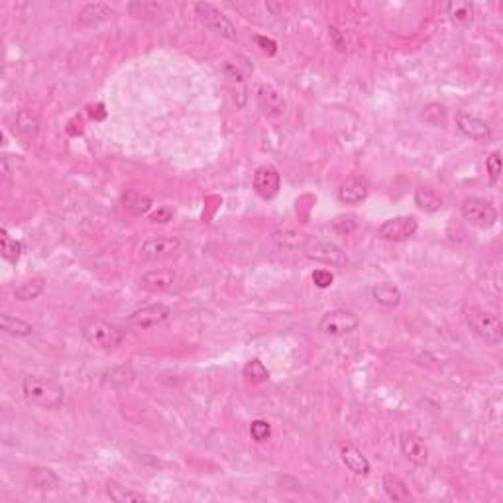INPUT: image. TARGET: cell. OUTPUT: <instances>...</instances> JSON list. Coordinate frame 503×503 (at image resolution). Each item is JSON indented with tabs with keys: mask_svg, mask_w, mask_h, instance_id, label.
Masks as SVG:
<instances>
[{
	"mask_svg": "<svg viewBox=\"0 0 503 503\" xmlns=\"http://www.w3.org/2000/svg\"><path fill=\"white\" fill-rule=\"evenodd\" d=\"M22 393L32 405L47 411H55L65 401V389L52 378L45 376H26L22 381Z\"/></svg>",
	"mask_w": 503,
	"mask_h": 503,
	"instance_id": "1",
	"label": "cell"
},
{
	"mask_svg": "<svg viewBox=\"0 0 503 503\" xmlns=\"http://www.w3.org/2000/svg\"><path fill=\"white\" fill-rule=\"evenodd\" d=\"M81 336H83L85 342L93 346V348H98V350H115V348H118V346L124 342L126 333H124L118 325L106 320V318L93 317L83 323Z\"/></svg>",
	"mask_w": 503,
	"mask_h": 503,
	"instance_id": "2",
	"label": "cell"
},
{
	"mask_svg": "<svg viewBox=\"0 0 503 503\" xmlns=\"http://www.w3.org/2000/svg\"><path fill=\"white\" fill-rule=\"evenodd\" d=\"M464 320L472 328V333H476L480 338L487 340L490 345H502L503 340V327L499 318L492 315L490 311L482 309L478 305H466L464 307Z\"/></svg>",
	"mask_w": 503,
	"mask_h": 503,
	"instance_id": "3",
	"label": "cell"
},
{
	"mask_svg": "<svg viewBox=\"0 0 503 503\" xmlns=\"http://www.w3.org/2000/svg\"><path fill=\"white\" fill-rule=\"evenodd\" d=\"M183 240L177 236H150L141 242L140 260L141 262H166L177 258L183 250Z\"/></svg>",
	"mask_w": 503,
	"mask_h": 503,
	"instance_id": "4",
	"label": "cell"
},
{
	"mask_svg": "<svg viewBox=\"0 0 503 503\" xmlns=\"http://www.w3.org/2000/svg\"><path fill=\"white\" fill-rule=\"evenodd\" d=\"M460 212H462V219L468 224L482 230L492 229L497 221V211H495L494 204L486 199H480V197L466 199L460 207Z\"/></svg>",
	"mask_w": 503,
	"mask_h": 503,
	"instance_id": "5",
	"label": "cell"
},
{
	"mask_svg": "<svg viewBox=\"0 0 503 503\" xmlns=\"http://www.w3.org/2000/svg\"><path fill=\"white\" fill-rule=\"evenodd\" d=\"M303 254L305 258H309L313 262H318V264H327V265H335V267H342L348 262L346 254L340 250V248L333 244V242H327V240H318V238H307L305 244H303Z\"/></svg>",
	"mask_w": 503,
	"mask_h": 503,
	"instance_id": "6",
	"label": "cell"
},
{
	"mask_svg": "<svg viewBox=\"0 0 503 503\" xmlns=\"http://www.w3.org/2000/svg\"><path fill=\"white\" fill-rule=\"evenodd\" d=\"M360 327V318L356 313L346 309H335L328 311L323 315L318 328L328 336H345L354 333L356 328Z\"/></svg>",
	"mask_w": 503,
	"mask_h": 503,
	"instance_id": "7",
	"label": "cell"
},
{
	"mask_svg": "<svg viewBox=\"0 0 503 503\" xmlns=\"http://www.w3.org/2000/svg\"><path fill=\"white\" fill-rule=\"evenodd\" d=\"M195 12L207 28L214 30L216 34H221L226 40H236V28L230 22L229 16H224L216 6H212L209 2H197Z\"/></svg>",
	"mask_w": 503,
	"mask_h": 503,
	"instance_id": "8",
	"label": "cell"
},
{
	"mask_svg": "<svg viewBox=\"0 0 503 503\" xmlns=\"http://www.w3.org/2000/svg\"><path fill=\"white\" fill-rule=\"evenodd\" d=\"M419 229L415 216H393L389 221L381 222L378 229V236L388 242H403L409 240Z\"/></svg>",
	"mask_w": 503,
	"mask_h": 503,
	"instance_id": "9",
	"label": "cell"
},
{
	"mask_svg": "<svg viewBox=\"0 0 503 503\" xmlns=\"http://www.w3.org/2000/svg\"><path fill=\"white\" fill-rule=\"evenodd\" d=\"M169 315H171V309L168 305L154 303V305H146L141 309L134 311L132 315L128 317V325L134 328H140V330H146V328L159 327L161 323L168 320Z\"/></svg>",
	"mask_w": 503,
	"mask_h": 503,
	"instance_id": "10",
	"label": "cell"
},
{
	"mask_svg": "<svg viewBox=\"0 0 503 503\" xmlns=\"http://www.w3.org/2000/svg\"><path fill=\"white\" fill-rule=\"evenodd\" d=\"M399 449H401V454L415 466H424L429 460V449L424 444L423 436L417 434L415 431H403L399 434Z\"/></svg>",
	"mask_w": 503,
	"mask_h": 503,
	"instance_id": "11",
	"label": "cell"
},
{
	"mask_svg": "<svg viewBox=\"0 0 503 503\" xmlns=\"http://www.w3.org/2000/svg\"><path fill=\"white\" fill-rule=\"evenodd\" d=\"M254 189L265 201L275 199L277 193H279V189H282L279 171L274 166H260L256 169V173H254Z\"/></svg>",
	"mask_w": 503,
	"mask_h": 503,
	"instance_id": "12",
	"label": "cell"
},
{
	"mask_svg": "<svg viewBox=\"0 0 503 503\" xmlns=\"http://www.w3.org/2000/svg\"><path fill=\"white\" fill-rule=\"evenodd\" d=\"M370 195V183L362 175H350L338 187V199L345 204H360Z\"/></svg>",
	"mask_w": 503,
	"mask_h": 503,
	"instance_id": "13",
	"label": "cell"
},
{
	"mask_svg": "<svg viewBox=\"0 0 503 503\" xmlns=\"http://www.w3.org/2000/svg\"><path fill=\"white\" fill-rule=\"evenodd\" d=\"M456 128L460 132L464 134L466 138L476 141H484L492 136V130H490V124L486 120H482L480 116L470 115V112H464L460 110L456 115Z\"/></svg>",
	"mask_w": 503,
	"mask_h": 503,
	"instance_id": "14",
	"label": "cell"
},
{
	"mask_svg": "<svg viewBox=\"0 0 503 503\" xmlns=\"http://www.w3.org/2000/svg\"><path fill=\"white\" fill-rule=\"evenodd\" d=\"M175 272L173 270H150L140 277V287L148 293H166L173 287Z\"/></svg>",
	"mask_w": 503,
	"mask_h": 503,
	"instance_id": "15",
	"label": "cell"
},
{
	"mask_svg": "<svg viewBox=\"0 0 503 503\" xmlns=\"http://www.w3.org/2000/svg\"><path fill=\"white\" fill-rule=\"evenodd\" d=\"M115 10L110 8L108 4L103 2H93V4H85L79 12V24L85 28H95L105 24L108 20H112Z\"/></svg>",
	"mask_w": 503,
	"mask_h": 503,
	"instance_id": "16",
	"label": "cell"
},
{
	"mask_svg": "<svg viewBox=\"0 0 503 503\" xmlns=\"http://www.w3.org/2000/svg\"><path fill=\"white\" fill-rule=\"evenodd\" d=\"M340 460L345 462V466L356 476H368L370 474V462L364 456L362 451L358 446H354L350 442H346L340 446Z\"/></svg>",
	"mask_w": 503,
	"mask_h": 503,
	"instance_id": "17",
	"label": "cell"
},
{
	"mask_svg": "<svg viewBox=\"0 0 503 503\" xmlns=\"http://www.w3.org/2000/svg\"><path fill=\"white\" fill-rule=\"evenodd\" d=\"M258 103L265 115L272 118H279L285 112V100L272 85H262L258 88Z\"/></svg>",
	"mask_w": 503,
	"mask_h": 503,
	"instance_id": "18",
	"label": "cell"
},
{
	"mask_svg": "<svg viewBox=\"0 0 503 503\" xmlns=\"http://www.w3.org/2000/svg\"><path fill=\"white\" fill-rule=\"evenodd\" d=\"M120 204L124 212H128L130 216H144L150 212L154 201L150 195L140 193V191H126L120 199Z\"/></svg>",
	"mask_w": 503,
	"mask_h": 503,
	"instance_id": "19",
	"label": "cell"
},
{
	"mask_svg": "<svg viewBox=\"0 0 503 503\" xmlns=\"http://www.w3.org/2000/svg\"><path fill=\"white\" fill-rule=\"evenodd\" d=\"M371 297H374V301H376L378 305L388 307V309H393V307H398L399 303H401V291H399V287L395 283L389 282L376 283V285L371 287Z\"/></svg>",
	"mask_w": 503,
	"mask_h": 503,
	"instance_id": "20",
	"label": "cell"
},
{
	"mask_svg": "<svg viewBox=\"0 0 503 503\" xmlns=\"http://www.w3.org/2000/svg\"><path fill=\"white\" fill-rule=\"evenodd\" d=\"M383 492L391 502H409L411 499V492L409 486L395 474H386L383 476Z\"/></svg>",
	"mask_w": 503,
	"mask_h": 503,
	"instance_id": "21",
	"label": "cell"
},
{
	"mask_svg": "<svg viewBox=\"0 0 503 503\" xmlns=\"http://www.w3.org/2000/svg\"><path fill=\"white\" fill-rule=\"evenodd\" d=\"M415 204L424 212H436L442 209V199L434 189L421 185L415 189Z\"/></svg>",
	"mask_w": 503,
	"mask_h": 503,
	"instance_id": "22",
	"label": "cell"
},
{
	"mask_svg": "<svg viewBox=\"0 0 503 503\" xmlns=\"http://www.w3.org/2000/svg\"><path fill=\"white\" fill-rule=\"evenodd\" d=\"M106 495L116 503H134V502H144L146 495L140 492H134L130 487H124L122 484H118L115 480L106 482Z\"/></svg>",
	"mask_w": 503,
	"mask_h": 503,
	"instance_id": "23",
	"label": "cell"
},
{
	"mask_svg": "<svg viewBox=\"0 0 503 503\" xmlns=\"http://www.w3.org/2000/svg\"><path fill=\"white\" fill-rule=\"evenodd\" d=\"M44 289H45V279L42 277V275H35V277H32V279H28V282L22 283L20 287H16L14 297H16L18 301H34L44 293Z\"/></svg>",
	"mask_w": 503,
	"mask_h": 503,
	"instance_id": "24",
	"label": "cell"
},
{
	"mask_svg": "<svg viewBox=\"0 0 503 503\" xmlns=\"http://www.w3.org/2000/svg\"><path fill=\"white\" fill-rule=\"evenodd\" d=\"M30 480H32V486L40 492L55 490L59 486V478L50 468H34L30 472Z\"/></svg>",
	"mask_w": 503,
	"mask_h": 503,
	"instance_id": "25",
	"label": "cell"
},
{
	"mask_svg": "<svg viewBox=\"0 0 503 503\" xmlns=\"http://www.w3.org/2000/svg\"><path fill=\"white\" fill-rule=\"evenodd\" d=\"M0 327H2L4 333H8L12 336H30L34 333V327L30 323L18 317H12L8 313L0 315Z\"/></svg>",
	"mask_w": 503,
	"mask_h": 503,
	"instance_id": "26",
	"label": "cell"
},
{
	"mask_svg": "<svg viewBox=\"0 0 503 503\" xmlns=\"http://www.w3.org/2000/svg\"><path fill=\"white\" fill-rule=\"evenodd\" d=\"M14 124H16L18 132L24 134L28 138H34V136H37V132H40V120H37V116L32 115L30 110H18Z\"/></svg>",
	"mask_w": 503,
	"mask_h": 503,
	"instance_id": "27",
	"label": "cell"
},
{
	"mask_svg": "<svg viewBox=\"0 0 503 503\" xmlns=\"http://www.w3.org/2000/svg\"><path fill=\"white\" fill-rule=\"evenodd\" d=\"M2 236H0V248H2V258L4 260H8V262H12V264H16L18 260H20V256H22V244L18 242L16 238H12L8 234V230L2 229V232H0Z\"/></svg>",
	"mask_w": 503,
	"mask_h": 503,
	"instance_id": "28",
	"label": "cell"
},
{
	"mask_svg": "<svg viewBox=\"0 0 503 503\" xmlns=\"http://www.w3.org/2000/svg\"><path fill=\"white\" fill-rule=\"evenodd\" d=\"M446 10H449V16H451L452 22L458 24V26L468 24L472 16H474V6H472L470 2H460V0H456V2H451V4L446 6Z\"/></svg>",
	"mask_w": 503,
	"mask_h": 503,
	"instance_id": "29",
	"label": "cell"
},
{
	"mask_svg": "<svg viewBox=\"0 0 503 503\" xmlns=\"http://www.w3.org/2000/svg\"><path fill=\"white\" fill-rule=\"evenodd\" d=\"M242 374H244V378L252 381V383H264V381L270 380V371H267V368L264 366V362H260V360H250V362L244 366Z\"/></svg>",
	"mask_w": 503,
	"mask_h": 503,
	"instance_id": "30",
	"label": "cell"
},
{
	"mask_svg": "<svg viewBox=\"0 0 503 503\" xmlns=\"http://www.w3.org/2000/svg\"><path fill=\"white\" fill-rule=\"evenodd\" d=\"M309 236L301 234V232H295V230H283V232H277L274 236V240L279 244L282 248H303L305 240Z\"/></svg>",
	"mask_w": 503,
	"mask_h": 503,
	"instance_id": "31",
	"label": "cell"
},
{
	"mask_svg": "<svg viewBox=\"0 0 503 503\" xmlns=\"http://www.w3.org/2000/svg\"><path fill=\"white\" fill-rule=\"evenodd\" d=\"M424 122L431 124V126H441L446 120V108L439 103H431L423 108V115H421Z\"/></svg>",
	"mask_w": 503,
	"mask_h": 503,
	"instance_id": "32",
	"label": "cell"
},
{
	"mask_svg": "<svg viewBox=\"0 0 503 503\" xmlns=\"http://www.w3.org/2000/svg\"><path fill=\"white\" fill-rule=\"evenodd\" d=\"M128 10L132 12V16L136 18H148V16H156L159 12V4L156 2H132Z\"/></svg>",
	"mask_w": 503,
	"mask_h": 503,
	"instance_id": "33",
	"label": "cell"
},
{
	"mask_svg": "<svg viewBox=\"0 0 503 503\" xmlns=\"http://www.w3.org/2000/svg\"><path fill=\"white\" fill-rule=\"evenodd\" d=\"M486 168L490 181H492V183H497V181H499V175H502V154H499V151H492V154L487 156Z\"/></svg>",
	"mask_w": 503,
	"mask_h": 503,
	"instance_id": "34",
	"label": "cell"
},
{
	"mask_svg": "<svg viewBox=\"0 0 503 503\" xmlns=\"http://www.w3.org/2000/svg\"><path fill=\"white\" fill-rule=\"evenodd\" d=\"M250 434H252V439L256 442H264L272 436V427H270L267 421L258 419V421H252V424H250Z\"/></svg>",
	"mask_w": 503,
	"mask_h": 503,
	"instance_id": "35",
	"label": "cell"
},
{
	"mask_svg": "<svg viewBox=\"0 0 503 503\" xmlns=\"http://www.w3.org/2000/svg\"><path fill=\"white\" fill-rule=\"evenodd\" d=\"M333 282H335V275L330 274L328 270H317V272H313V283H315L317 287H320V289L330 287Z\"/></svg>",
	"mask_w": 503,
	"mask_h": 503,
	"instance_id": "36",
	"label": "cell"
},
{
	"mask_svg": "<svg viewBox=\"0 0 503 503\" xmlns=\"http://www.w3.org/2000/svg\"><path fill=\"white\" fill-rule=\"evenodd\" d=\"M173 214H175V212H173L171 207H159L158 211L150 214V222H154V224H166V222L173 219Z\"/></svg>",
	"mask_w": 503,
	"mask_h": 503,
	"instance_id": "37",
	"label": "cell"
},
{
	"mask_svg": "<svg viewBox=\"0 0 503 503\" xmlns=\"http://www.w3.org/2000/svg\"><path fill=\"white\" fill-rule=\"evenodd\" d=\"M328 35H330V40H333V44H335V47L338 50V52H346V37L340 34L338 28L335 26L328 28Z\"/></svg>",
	"mask_w": 503,
	"mask_h": 503,
	"instance_id": "38",
	"label": "cell"
},
{
	"mask_svg": "<svg viewBox=\"0 0 503 503\" xmlns=\"http://www.w3.org/2000/svg\"><path fill=\"white\" fill-rule=\"evenodd\" d=\"M256 44L262 47V52H264L265 55H275V52H277V44H275L274 40H267V37L258 35Z\"/></svg>",
	"mask_w": 503,
	"mask_h": 503,
	"instance_id": "39",
	"label": "cell"
}]
</instances>
